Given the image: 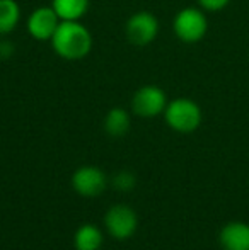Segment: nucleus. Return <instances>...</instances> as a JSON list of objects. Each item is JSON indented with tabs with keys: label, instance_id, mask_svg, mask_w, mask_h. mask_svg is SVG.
<instances>
[{
	"label": "nucleus",
	"instance_id": "obj_1",
	"mask_svg": "<svg viewBox=\"0 0 249 250\" xmlns=\"http://www.w3.org/2000/svg\"><path fill=\"white\" fill-rule=\"evenodd\" d=\"M53 51L67 62H79L92 50V34L80 21H60L50 40Z\"/></svg>",
	"mask_w": 249,
	"mask_h": 250
},
{
	"label": "nucleus",
	"instance_id": "obj_2",
	"mask_svg": "<svg viewBox=\"0 0 249 250\" xmlns=\"http://www.w3.org/2000/svg\"><path fill=\"white\" fill-rule=\"evenodd\" d=\"M162 116L166 125L181 135L196 131L203 121L202 107L189 97H176L169 101Z\"/></svg>",
	"mask_w": 249,
	"mask_h": 250
},
{
	"label": "nucleus",
	"instance_id": "obj_3",
	"mask_svg": "<svg viewBox=\"0 0 249 250\" xmlns=\"http://www.w3.org/2000/svg\"><path fill=\"white\" fill-rule=\"evenodd\" d=\"M173 31L181 43L195 44L206 36L208 19L202 7H184L174 16Z\"/></svg>",
	"mask_w": 249,
	"mask_h": 250
},
{
	"label": "nucleus",
	"instance_id": "obj_4",
	"mask_svg": "<svg viewBox=\"0 0 249 250\" xmlns=\"http://www.w3.org/2000/svg\"><path fill=\"white\" fill-rule=\"evenodd\" d=\"M125 36L133 46H149L159 36V19L149 10L133 12L125 24Z\"/></svg>",
	"mask_w": 249,
	"mask_h": 250
},
{
	"label": "nucleus",
	"instance_id": "obj_5",
	"mask_svg": "<svg viewBox=\"0 0 249 250\" xmlns=\"http://www.w3.org/2000/svg\"><path fill=\"white\" fill-rule=\"evenodd\" d=\"M103 223L110 237L123 242L135 235L138 228V216L128 204H114L106 211Z\"/></svg>",
	"mask_w": 249,
	"mask_h": 250
},
{
	"label": "nucleus",
	"instance_id": "obj_6",
	"mask_svg": "<svg viewBox=\"0 0 249 250\" xmlns=\"http://www.w3.org/2000/svg\"><path fill=\"white\" fill-rule=\"evenodd\" d=\"M167 96L162 87L147 83L142 85L132 97V111L138 118H157L164 114L167 105Z\"/></svg>",
	"mask_w": 249,
	"mask_h": 250
},
{
	"label": "nucleus",
	"instance_id": "obj_7",
	"mask_svg": "<svg viewBox=\"0 0 249 250\" xmlns=\"http://www.w3.org/2000/svg\"><path fill=\"white\" fill-rule=\"evenodd\" d=\"M72 188L77 194L84 198H96L106 191L108 177L104 170H101L96 165H84L73 172Z\"/></svg>",
	"mask_w": 249,
	"mask_h": 250
},
{
	"label": "nucleus",
	"instance_id": "obj_8",
	"mask_svg": "<svg viewBox=\"0 0 249 250\" xmlns=\"http://www.w3.org/2000/svg\"><path fill=\"white\" fill-rule=\"evenodd\" d=\"M58 24H60V17L53 10L51 5H43L34 9L27 17V33L33 40L36 41H50L53 38L55 31H57Z\"/></svg>",
	"mask_w": 249,
	"mask_h": 250
},
{
	"label": "nucleus",
	"instance_id": "obj_9",
	"mask_svg": "<svg viewBox=\"0 0 249 250\" xmlns=\"http://www.w3.org/2000/svg\"><path fill=\"white\" fill-rule=\"evenodd\" d=\"M220 247L224 250H249V223L229 221L219 233Z\"/></svg>",
	"mask_w": 249,
	"mask_h": 250
},
{
	"label": "nucleus",
	"instance_id": "obj_10",
	"mask_svg": "<svg viewBox=\"0 0 249 250\" xmlns=\"http://www.w3.org/2000/svg\"><path fill=\"white\" fill-rule=\"evenodd\" d=\"M103 128L113 138H121L132 128V116L123 107H113L104 116Z\"/></svg>",
	"mask_w": 249,
	"mask_h": 250
},
{
	"label": "nucleus",
	"instance_id": "obj_11",
	"mask_svg": "<svg viewBox=\"0 0 249 250\" xmlns=\"http://www.w3.org/2000/svg\"><path fill=\"white\" fill-rule=\"evenodd\" d=\"M104 242V235L99 227L86 223L79 227L73 235V247L75 250H99Z\"/></svg>",
	"mask_w": 249,
	"mask_h": 250
},
{
	"label": "nucleus",
	"instance_id": "obj_12",
	"mask_svg": "<svg viewBox=\"0 0 249 250\" xmlns=\"http://www.w3.org/2000/svg\"><path fill=\"white\" fill-rule=\"evenodd\" d=\"M60 21H80L89 10V0H51Z\"/></svg>",
	"mask_w": 249,
	"mask_h": 250
},
{
	"label": "nucleus",
	"instance_id": "obj_13",
	"mask_svg": "<svg viewBox=\"0 0 249 250\" xmlns=\"http://www.w3.org/2000/svg\"><path fill=\"white\" fill-rule=\"evenodd\" d=\"M21 21V7L16 0H0V36L16 31Z\"/></svg>",
	"mask_w": 249,
	"mask_h": 250
},
{
	"label": "nucleus",
	"instance_id": "obj_14",
	"mask_svg": "<svg viewBox=\"0 0 249 250\" xmlns=\"http://www.w3.org/2000/svg\"><path fill=\"white\" fill-rule=\"evenodd\" d=\"M111 186H113V188L116 189V191H120V192H130V191H133V189H135L136 177L130 170H121L113 177Z\"/></svg>",
	"mask_w": 249,
	"mask_h": 250
},
{
	"label": "nucleus",
	"instance_id": "obj_15",
	"mask_svg": "<svg viewBox=\"0 0 249 250\" xmlns=\"http://www.w3.org/2000/svg\"><path fill=\"white\" fill-rule=\"evenodd\" d=\"M196 2H198V7H202L205 12H219L229 5L230 0H196Z\"/></svg>",
	"mask_w": 249,
	"mask_h": 250
}]
</instances>
